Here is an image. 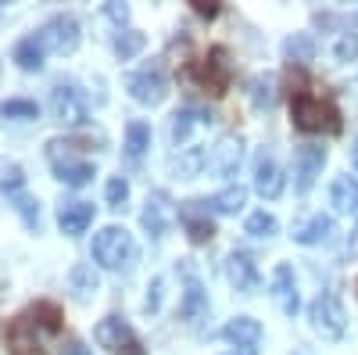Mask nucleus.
Here are the masks:
<instances>
[{
  "instance_id": "27",
  "label": "nucleus",
  "mask_w": 358,
  "mask_h": 355,
  "mask_svg": "<svg viewBox=\"0 0 358 355\" xmlns=\"http://www.w3.org/2000/svg\"><path fill=\"white\" fill-rule=\"evenodd\" d=\"M244 201H248V190L236 183V187H226V190H219L212 201H208V209L212 212H219V216H236L244 209Z\"/></svg>"
},
{
  "instance_id": "17",
  "label": "nucleus",
  "mask_w": 358,
  "mask_h": 355,
  "mask_svg": "<svg viewBox=\"0 0 358 355\" xmlns=\"http://www.w3.org/2000/svg\"><path fill=\"white\" fill-rule=\"evenodd\" d=\"M273 302L280 305L283 316H294L297 312V284H294V270L287 262H280L276 270H273Z\"/></svg>"
},
{
  "instance_id": "11",
  "label": "nucleus",
  "mask_w": 358,
  "mask_h": 355,
  "mask_svg": "<svg viewBox=\"0 0 358 355\" xmlns=\"http://www.w3.org/2000/svg\"><path fill=\"white\" fill-rule=\"evenodd\" d=\"M126 86H129V94L140 101V104H162L165 101V94H169V83H165V72H162V65H151V69H143V72H133L129 79H126Z\"/></svg>"
},
{
  "instance_id": "28",
  "label": "nucleus",
  "mask_w": 358,
  "mask_h": 355,
  "mask_svg": "<svg viewBox=\"0 0 358 355\" xmlns=\"http://www.w3.org/2000/svg\"><path fill=\"white\" fill-rule=\"evenodd\" d=\"M147 147H151V126L147 123H129L126 126V158L140 162L147 155Z\"/></svg>"
},
{
  "instance_id": "39",
  "label": "nucleus",
  "mask_w": 358,
  "mask_h": 355,
  "mask_svg": "<svg viewBox=\"0 0 358 355\" xmlns=\"http://www.w3.org/2000/svg\"><path fill=\"white\" fill-rule=\"evenodd\" d=\"M104 15H108L111 22H118V25L129 22V8H126V4H104Z\"/></svg>"
},
{
  "instance_id": "22",
  "label": "nucleus",
  "mask_w": 358,
  "mask_h": 355,
  "mask_svg": "<svg viewBox=\"0 0 358 355\" xmlns=\"http://www.w3.org/2000/svg\"><path fill=\"white\" fill-rule=\"evenodd\" d=\"M97 270L94 265H86V262H79V265H72V273H69V291H72V298L79 302V305H86L90 298L97 294Z\"/></svg>"
},
{
  "instance_id": "31",
  "label": "nucleus",
  "mask_w": 358,
  "mask_h": 355,
  "mask_svg": "<svg viewBox=\"0 0 358 355\" xmlns=\"http://www.w3.org/2000/svg\"><path fill=\"white\" fill-rule=\"evenodd\" d=\"M0 115L4 118H40V104L29 97H8V101H0Z\"/></svg>"
},
{
  "instance_id": "46",
  "label": "nucleus",
  "mask_w": 358,
  "mask_h": 355,
  "mask_svg": "<svg viewBox=\"0 0 358 355\" xmlns=\"http://www.w3.org/2000/svg\"><path fill=\"white\" fill-rule=\"evenodd\" d=\"M355 25H358V11H355Z\"/></svg>"
},
{
  "instance_id": "23",
  "label": "nucleus",
  "mask_w": 358,
  "mask_h": 355,
  "mask_svg": "<svg viewBox=\"0 0 358 355\" xmlns=\"http://www.w3.org/2000/svg\"><path fill=\"white\" fill-rule=\"evenodd\" d=\"M29 316H33V323H36V327L43 330V334H62L65 330V316H62V305H57V302H36V305H29L25 309Z\"/></svg>"
},
{
  "instance_id": "10",
  "label": "nucleus",
  "mask_w": 358,
  "mask_h": 355,
  "mask_svg": "<svg viewBox=\"0 0 358 355\" xmlns=\"http://www.w3.org/2000/svg\"><path fill=\"white\" fill-rule=\"evenodd\" d=\"M326 165V147L319 144H301L294 151V190L297 194H308L312 183L319 180V172Z\"/></svg>"
},
{
  "instance_id": "41",
  "label": "nucleus",
  "mask_w": 358,
  "mask_h": 355,
  "mask_svg": "<svg viewBox=\"0 0 358 355\" xmlns=\"http://www.w3.org/2000/svg\"><path fill=\"white\" fill-rule=\"evenodd\" d=\"M194 11L204 15V18H215L219 15V4H201V0H194Z\"/></svg>"
},
{
  "instance_id": "36",
  "label": "nucleus",
  "mask_w": 358,
  "mask_h": 355,
  "mask_svg": "<svg viewBox=\"0 0 358 355\" xmlns=\"http://www.w3.org/2000/svg\"><path fill=\"white\" fill-rule=\"evenodd\" d=\"M11 204H15V212L25 219V226H40V204L29 197V194H11Z\"/></svg>"
},
{
  "instance_id": "40",
  "label": "nucleus",
  "mask_w": 358,
  "mask_h": 355,
  "mask_svg": "<svg viewBox=\"0 0 358 355\" xmlns=\"http://www.w3.org/2000/svg\"><path fill=\"white\" fill-rule=\"evenodd\" d=\"M158 298H162V280H155L151 284V294H147V309H151V312L158 309Z\"/></svg>"
},
{
  "instance_id": "25",
  "label": "nucleus",
  "mask_w": 358,
  "mask_h": 355,
  "mask_svg": "<svg viewBox=\"0 0 358 355\" xmlns=\"http://www.w3.org/2000/svg\"><path fill=\"white\" fill-rule=\"evenodd\" d=\"M43 47H40V40L36 36H25V40H18L15 43V50H11V57L18 62V69H25V72H40L43 69Z\"/></svg>"
},
{
  "instance_id": "47",
  "label": "nucleus",
  "mask_w": 358,
  "mask_h": 355,
  "mask_svg": "<svg viewBox=\"0 0 358 355\" xmlns=\"http://www.w3.org/2000/svg\"><path fill=\"white\" fill-rule=\"evenodd\" d=\"M0 294H4V284H0Z\"/></svg>"
},
{
  "instance_id": "14",
  "label": "nucleus",
  "mask_w": 358,
  "mask_h": 355,
  "mask_svg": "<svg viewBox=\"0 0 358 355\" xmlns=\"http://www.w3.org/2000/svg\"><path fill=\"white\" fill-rule=\"evenodd\" d=\"M179 212L172 209V201L158 190V194H151L147 197V209H143V216H140V223H143V230H147V237H155V241H162L165 237V230L172 226V219H176Z\"/></svg>"
},
{
  "instance_id": "45",
  "label": "nucleus",
  "mask_w": 358,
  "mask_h": 355,
  "mask_svg": "<svg viewBox=\"0 0 358 355\" xmlns=\"http://www.w3.org/2000/svg\"><path fill=\"white\" fill-rule=\"evenodd\" d=\"M233 355H255V351H233Z\"/></svg>"
},
{
  "instance_id": "13",
  "label": "nucleus",
  "mask_w": 358,
  "mask_h": 355,
  "mask_svg": "<svg viewBox=\"0 0 358 355\" xmlns=\"http://www.w3.org/2000/svg\"><path fill=\"white\" fill-rule=\"evenodd\" d=\"M241 158H244V144L236 133H226L215 140L212 155H208V169L219 172V176H233L236 169H241Z\"/></svg>"
},
{
  "instance_id": "7",
  "label": "nucleus",
  "mask_w": 358,
  "mask_h": 355,
  "mask_svg": "<svg viewBox=\"0 0 358 355\" xmlns=\"http://www.w3.org/2000/svg\"><path fill=\"white\" fill-rule=\"evenodd\" d=\"M50 115L57 118V123H65V126L86 123V97L79 94L76 83H65V79L54 83V90H50Z\"/></svg>"
},
{
  "instance_id": "21",
  "label": "nucleus",
  "mask_w": 358,
  "mask_h": 355,
  "mask_svg": "<svg viewBox=\"0 0 358 355\" xmlns=\"http://www.w3.org/2000/svg\"><path fill=\"white\" fill-rule=\"evenodd\" d=\"M330 204L337 216H351L358 219V180L355 176H337L330 187Z\"/></svg>"
},
{
  "instance_id": "44",
  "label": "nucleus",
  "mask_w": 358,
  "mask_h": 355,
  "mask_svg": "<svg viewBox=\"0 0 358 355\" xmlns=\"http://www.w3.org/2000/svg\"><path fill=\"white\" fill-rule=\"evenodd\" d=\"M351 162H355V169H358V137H355V147H351Z\"/></svg>"
},
{
  "instance_id": "38",
  "label": "nucleus",
  "mask_w": 358,
  "mask_h": 355,
  "mask_svg": "<svg viewBox=\"0 0 358 355\" xmlns=\"http://www.w3.org/2000/svg\"><path fill=\"white\" fill-rule=\"evenodd\" d=\"M334 54H337V62H351V57H358V36H344Z\"/></svg>"
},
{
  "instance_id": "5",
  "label": "nucleus",
  "mask_w": 358,
  "mask_h": 355,
  "mask_svg": "<svg viewBox=\"0 0 358 355\" xmlns=\"http://www.w3.org/2000/svg\"><path fill=\"white\" fill-rule=\"evenodd\" d=\"M308 319L322 341H341L348 330V316H344V305L337 302V294H319L308 305Z\"/></svg>"
},
{
  "instance_id": "8",
  "label": "nucleus",
  "mask_w": 358,
  "mask_h": 355,
  "mask_svg": "<svg viewBox=\"0 0 358 355\" xmlns=\"http://www.w3.org/2000/svg\"><path fill=\"white\" fill-rule=\"evenodd\" d=\"M40 47L50 54H72L79 47V22L72 15H54L40 33H36Z\"/></svg>"
},
{
  "instance_id": "29",
  "label": "nucleus",
  "mask_w": 358,
  "mask_h": 355,
  "mask_svg": "<svg viewBox=\"0 0 358 355\" xmlns=\"http://www.w3.org/2000/svg\"><path fill=\"white\" fill-rule=\"evenodd\" d=\"M204 165H208V151H204V147H187V151L176 158V172L183 176V180H190V176H197V172H201Z\"/></svg>"
},
{
  "instance_id": "3",
  "label": "nucleus",
  "mask_w": 358,
  "mask_h": 355,
  "mask_svg": "<svg viewBox=\"0 0 358 355\" xmlns=\"http://www.w3.org/2000/svg\"><path fill=\"white\" fill-rule=\"evenodd\" d=\"M72 147H76V144H69V140H50V144H47V158H50V165H54V176H57L65 187H86V183L97 176V169L90 165V162H83V158H76Z\"/></svg>"
},
{
  "instance_id": "34",
  "label": "nucleus",
  "mask_w": 358,
  "mask_h": 355,
  "mask_svg": "<svg viewBox=\"0 0 358 355\" xmlns=\"http://www.w3.org/2000/svg\"><path fill=\"white\" fill-rule=\"evenodd\" d=\"M22 183H25L22 165H15V162H8V158H0V190L18 194V187H22Z\"/></svg>"
},
{
  "instance_id": "6",
  "label": "nucleus",
  "mask_w": 358,
  "mask_h": 355,
  "mask_svg": "<svg viewBox=\"0 0 358 355\" xmlns=\"http://www.w3.org/2000/svg\"><path fill=\"white\" fill-rule=\"evenodd\" d=\"M190 76H197V83L204 86L208 94L222 97L229 90V79H233V69H229V50L226 47H212L204 54V62H197L190 69Z\"/></svg>"
},
{
  "instance_id": "19",
  "label": "nucleus",
  "mask_w": 358,
  "mask_h": 355,
  "mask_svg": "<svg viewBox=\"0 0 358 355\" xmlns=\"http://www.w3.org/2000/svg\"><path fill=\"white\" fill-rule=\"evenodd\" d=\"M222 337L233 341L241 351H255L258 341H262V323L251 319V316H236V319H229L222 327Z\"/></svg>"
},
{
  "instance_id": "37",
  "label": "nucleus",
  "mask_w": 358,
  "mask_h": 355,
  "mask_svg": "<svg viewBox=\"0 0 358 355\" xmlns=\"http://www.w3.org/2000/svg\"><path fill=\"white\" fill-rule=\"evenodd\" d=\"M287 54L294 57V62H312V54H315V43H312V36H305V33L290 36V40H287Z\"/></svg>"
},
{
  "instance_id": "35",
  "label": "nucleus",
  "mask_w": 358,
  "mask_h": 355,
  "mask_svg": "<svg viewBox=\"0 0 358 355\" xmlns=\"http://www.w3.org/2000/svg\"><path fill=\"white\" fill-rule=\"evenodd\" d=\"M244 230L251 237H276L280 223H276V216H268V212H255V216H248V226Z\"/></svg>"
},
{
  "instance_id": "26",
  "label": "nucleus",
  "mask_w": 358,
  "mask_h": 355,
  "mask_svg": "<svg viewBox=\"0 0 358 355\" xmlns=\"http://www.w3.org/2000/svg\"><path fill=\"white\" fill-rule=\"evenodd\" d=\"M208 118H212L208 111H197V108H179V111L172 115V140H176V144H183V140L190 137V130H194V126H204Z\"/></svg>"
},
{
  "instance_id": "18",
  "label": "nucleus",
  "mask_w": 358,
  "mask_h": 355,
  "mask_svg": "<svg viewBox=\"0 0 358 355\" xmlns=\"http://www.w3.org/2000/svg\"><path fill=\"white\" fill-rule=\"evenodd\" d=\"M90 223H94V204L90 201H65L62 209H57V226H62V233H69V237L86 233Z\"/></svg>"
},
{
  "instance_id": "1",
  "label": "nucleus",
  "mask_w": 358,
  "mask_h": 355,
  "mask_svg": "<svg viewBox=\"0 0 358 355\" xmlns=\"http://www.w3.org/2000/svg\"><path fill=\"white\" fill-rule=\"evenodd\" d=\"M290 123L294 130L301 133H341L344 123H341V111L334 101H322L308 90H297L290 97Z\"/></svg>"
},
{
  "instance_id": "16",
  "label": "nucleus",
  "mask_w": 358,
  "mask_h": 355,
  "mask_svg": "<svg viewBox=\"0 0 358 355\" xmlns=\"http://www.w3.org/2000/svg\"><path fill=\"white\" fill-rule=\"evenodd\" d=\"M226 277L241 294H255L258 291V265H255V258L248 251H233L226 258Z\"/></svg>"
},
{
  "instance_id": "32",
  "label": "nucleus",
  "mask_w": 358,
  "mask_h": 355,
  "mask_svg": "<svg viewBox=\"0 0 358 355\" xmlns=\"http://www.w3.org/2000/svg\"><path fill=\"white\" fill-rule=\"evenodd\" d=\"M251 101H255V108H273L276 104V79L273 76H258L251 83Z\"/></svg>"
},
{
  "instance_id": "43",
  "label": "nucleus",
  "mask_w": 358,
  "mask_h": 355,
  "mask_svg": "<svg viewBox=\"0 0 358 355\" xmlns=\"http://www.w3.org/2000/svg\"><path fill=\"white\" fill-rule=\"evenodd\" d=\"M348 255H351V258H358V226H355V233L348 237Z\"/></svg>"
},
{
  "instance_id": "2",
  "label": "nucleus",
  "mask_w": 358,
  "mask_h": 355,
  "mask_svg": "<svg viewBox=\"0 0 358 355\" xmlns=\"http://www.w3.org/2000/svg\"><path fill=\"white\" fill-rule=\"evenodd\" d=\"M94 262L101 265V270H111V273L133 270V262H136V241H133V233L122 230V226H104L94 237Z\"/></svg>"
},
{
  "instance_id": "9",
  "label": "nucleus",
  "mask_w": 358,
  "mask_h": 355,
  "mask_svg": "<svg viewBox=\"0 0 358 355\" xmlns=\"http://www.w3.org/2000/svg\"><path fill=\"white\" fill-rule=\"evenodd\" d=\"M36 323H33V316L29 312H22V316H15L4 330H0V337H4V344L11 348V355H47L43 351V344H40V337H36Z\"/></svg>"
},
{
  "instance_id": "33",
  "label": "nucleus",
  "mask_w": 358,
  "mask_h": 355,
  "mask_svg": "<svg viewBox=\"0 0 358 355\" xmlns=\"http://www.w3.org/2000/svg\"><path fill=\"white\" fill-rule=\"evenodd\" d=\"M126 197H129V183L122 180V176H111L108 187H104V201L111 204L115 212H122L126 209Z\"/></svg>"
},
{
  "instance_id": "20",
  "label": "nucleus",
  "mask_w": 358,
  "mask_h": 355,
  "mask_svg": "<svg viewBox=\"0 0 358 355\" xmlns=\"http://www.w3.org/2000/svg\"><path fill=\"white\" fill-rule=\"evenodd\" d=\"M330 233H334V219L322 216V212L294 223V241L297 244H322V241H330Z\"/></svg>"
},
{
  "instance_id": "24",
  "label": "nucleus",
  "mask_w": 358,
  "mask_h": 355,
  "mask_svg": "<svg viewBox=\"0 0 358 355\" xmlns=\"http://www.w3.org/2000/svg\"><path fill=\"white\" fill-rule=\"evenodd\" d=\"M204 312H208V294H204L197 277H187V291H183V302H179V316H183V319H197Z\"/></svg>"
},
{
  "instance_id": "12",
  "label": "nucleus",
  "mask_w": 358,
  "mask_h": 355,
  "mask_svg": "<svg viewBox=\"0 0 358 355\" xmlns=\"http://www.w3.org/2000/svg\"><path fill=\"white\" fill-rule=\"evenodd\" d=\"M208 212H212V209H208V201H187V204H179V223H183L190 244H208L215 237V223H212V216H208Z\"/></svg>"
},
{
  "instance_id": "4",
  "label": "nucleus",
  "mask_w": 358,
  "mask_h": 355,
  "mask_svg": "<svg viewBox=\"0 0 358 355\" xmlns=\"http://www.w3.org/2000/svg\"><path fill=\"white\" fill-rule=\"evenodd\" d=\"M94 341L101 348H108L111 355H147L143 341L136 337V330L129 327L126 319H118V316H104L97 323V327H94Z\"/></svg>"
},
{
  "instance_id": "15",
  "label": "nucleus",
  "mask_w": 358,
  "mask_h": 355,
  "mask_svg": "<svg viewBox=\"0 0 358 355\" xmlns=\"http://www.w3.org/2000/svg\"><path fill=\"white\" fill-rule=\"evenodd\" d=\"M255 190L262 194V197H280L283 194V169L276 165V158H273V151H258V158H255Z\"/></svg>"
},
{
  "instance_id": "42",
  "label": "nucleus",
  "mask_w": 358,
  "mask_h": 355,
  "mask_svg": "<svg viewBox=\"0 0 358 355\" xmlns=\"http://www.w3.org/2000/svg\"><path fill=\"white\" fill-rule=\"evenodd\" d=\"M65 355H90V348H86L83 341H72V344L65 348Z\"/></svg>"
},
{
  "instance_id": "30",
  "label": "nucleus",
  "mask_w": 358,
  "mask_h": 355,
  "mask_svg": "<svg viewBox=\"0 0 358 355\" xmlns=\"http://www.w3.org/2000/svg\"><path fill=\"white\" fill-rule=\"evenodd\" d=\"M143 47H147V36H143V33H136V29H126V33H118V36H115V54L122 57V62L136 57Z\"/></svg>"
}]
</instances>
